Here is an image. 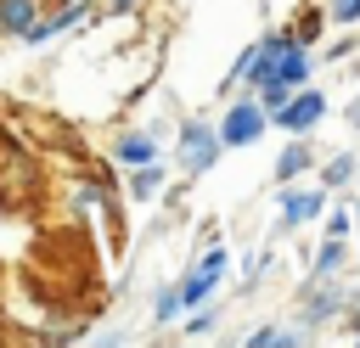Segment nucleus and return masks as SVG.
Segmentation results:
<instances>
[{
	"label": "nucleus",
	"instance_id": "obj_4",
	"mask_svg": "<svg viewBox=\"0 0 360 348\" xmlns=\"http://www.w3.org/2000/svg\"><path fill=\"white\" fill-rule=\"evenodd\" d=\"M321 112H326V101H321L315 90H304V95H292V101H281V107H276V123H281V129H292V135H304Z\"/></svg>",
	"mask_w": 360,
	"mask_h": 348
},
{
	"label": "nucleus",
	"instance_id": "obj_1",
	"mask_svg": "<svg viewBox=\"0 0 360 348\" xmlns=\"http://www.w3.org/2000/svg\"><path fill=\"white\" fill-rule=\"evenodd\" d=\"M214 157H219V129L186 123V129H180V168H186V174H208Z\"/></svg>",
	"mask_w": 360,
	"mask_h": 348
},
{
	"label": "nucleus",
	"instance_id": "obj_5",
	"mask_svg": "<svg viewBox=\"0 0 360 348\" xmlns=\"http://www.w3.org/2000/svg\"><path fill=\"white\" fill-rule=\"evenodd\" d=\"M34 22H39V0H0V34L6 39H22Z\"/></svg>",
	"mask_w": 360,
	"mask_h": 348
},
{
	"label": "nucleus",
	"instance_id": "obj_13",
	"mask_svg": "<svg viewBox=\"0 0 360 348\" xmlns=\"http://www.w3.org/2000/svg\"><path fill=\"white\" fill-rule=\"evenodd\" d=\"M338 258H343V247H338V236H332V241L321 247V264H315V269H321V275H332V269H338Z\"/></svg>",
	"mask_w": 360,
	"mask_h": 348
},
{
	"label": "nucleus",
	"instance_id": "obj_2",
	"mask_svg": "<svg viewBox=\"0 0 360 348\" xmlns=\"http://www.w3.org/2000/svg\"><path fill=\"white\" fill-rule=\"evenodd\" d=\"M219 275H225V253H219V247H208V258H202V264L174 286V292H180V309H197V303L219 286Z\"/></svg>",
	"mask_w": 360,
	"mask_h": 348
},
{
	"label": "nucleus",
	"instance_id": "obj_10",
	"mask_svg": "<svg viewBox=\"0 0 360 348\" xmlns=\"http://www.w3.org/2000/svg\"><path fill=\"white\" fill-rule=\"evenodd\" d=\"M304 168H309V152H304V146H287V152H281V163H276V174H281V180H292V174H304Z\"/></svg>",
	"mask_w": 360,
	"mask_h": 348
},
{
	"label": "nucleus",
	"instance_id": "obj_3",
	"mask_svg": "<svg viewBox=\"0 0 360 348\" xmlns=\"http://www.w3.org/2000/svg\"><path fill=\"white\" fill-rule=\"evenodd\" d=\"M259 129H264V107H259V101H242V107L225 112L219 146H248V140H259Z\"/></svg>",
	"mask_w": 360,
	"mask_h": 348
},
{
	"label": "nucleus",
	"instance_id": "obj_14",
	"mask_svg": "<svg viewBox=\"0 0 360 348\" xmlns=\"http://www.w3.org/2000/svg\"><path fill=\"white\" fill-rule=\"evenodd\" d=\"M332 17H338V22H354V17H360V0H332Z\"/></svg>",
	"mask_w": 360,
	"mask_h": 348
},
{
	"label": "nucleus",
	"instance_id": "obj_15",
	"mask_svg": "<svg viewBox=\"0 0 360 348\" xmlns=\"http://www.w3.org/2000/svg\"><path fill=\"white\" fill-rule=\"evenodd\" d=\"M129 6H141V0H112V11H129Z\"/></svg>",
	"mask_w": 360,
	"mask_h": 348
},
{
	"label": "nucleus",
	"instance_id": "obj_7",
	"mask_svg": "<svg viewBox=\"0 0 360 348\" xmlns=\"http://www.w3.org/2000/svg\"><path fill=\"white\" fill-rule=\"evenodd\" d=\"M321 213V191H287L281 196V225H304Z\"/></svg>",
	"mask_w": 360,
	"mask_h": 348
},
{
	"label": "nucleus",
	"instance_id": "obj_12",
	"mask_svg": "<svg viewBox=\"0 0 360 348\" xmlns=\"http://www.w3.org/2000/svg\"><path fill=\"white\" fill-rule=\"evenodd\" d=\"M354 174V157H332V168H326V185H343Z\"/></svg>",
	"mask_w": 360,
	"mask_h": 348
},
{
	"label": "nucleus",
	"instance_id": "obj_6",
	"mask_svg": "<svg viewBox=\"0 0 360 348\" xmlns=\"http://www.w3.org/2000/svg\"><path fill=\"white\" fill-rule=\"evenodd\" d=\"M304 73H309V56L298 51V39H287V45L276 51V73H270V79H281V84H304Z\"/></svg>",
	"mask_w": 360,
	"mask_h": 348
},
{
	"label": "nucleus",
	"instance_id": "obj_8",
	"mask_svg": "<svg viewBox=\"0 0 360 348\" xmlns=\"http://www.w3.org/2000/svg\"><path fill=\"white\" fill-rule=\"evenodd\" d=\"M112 157L129 163V168H135V163H152V157H158V140H152V135H124V140L112 146Z\"/></svg>",
	"mask_w": 360,
	"mask_h": 348
},
{
	"label": "nucleus",
	"instance_id": "obj_16",
	"mask_svg": "<svg viewBox=\"0 0 360 348\" xmlns=\"http://www.w3.org/2000/svg\"><path fill=\"white\" fill-rule=\"evenodd\" d=\"M349 118H354V129H360V101H354V107H349Z\"/></svg>",
	"mask_w": 360,
	"mask_h": 348
},
{
	"label": "nucleus",
	"instance_id": "obj_11",
	"mask_svg": "<svg viewBox=\"0 0 360 348\" xmlns=\"http://www.w3.org/2000/svg\"><path fill=\"white\" fill-rule=\"evenodd\" d=\"M152 314H158V320H174V314H180V292H174V286L158 292V309H152Z\"/></svg>",
	"mask_w": 360,
	"mask_h": 348
},
{
	"label": "nucleus",
	"instance_id": "obj_9",
	"mask_svg": "<svg viewBox=\"0 0 360 348\" xmlns=\"http://www.w3.org/2000/svg\"><path fill=\"white\" fill-rule=\"evenodd\" d=\"M158 191H163V168H158V163H135V174H129V196H135V202H152Z\"/></svg>",
	"mask_w": 360,
	"mask_h": 348
}]
</instances>
